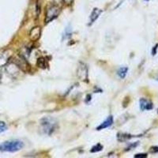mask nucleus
I'll list each match as a JSON object with an SVG mask.
<instances>
[{
	"label": "nucleus",
	"instance_id": "obj_19",
	"mask_svg": "<svg viewBox=\"0 0 158 158\" xmlns=\"http://www.w3.org/2000/svg\"><path fill=\"white\" fill-rule=\"evenodd\" d=\"M135 158H145L147 157V154L146 153H138L136 155H134Z\"/></svg>",
	"mask_w": 158,
	"mask_h": 158
},
{
	"label": "nucleus",
	"instance_id": "obj_13",
	"mask_svg": "<svg viewBox=\"0 0 158 158\" xmlns=\"http://www.w3.org/2000/svg\"><path fill=\"white\" fill-rule=\"evenodd\" d=\"M36 65H37V66H38L39 68H41V69L47 68V66H48V62H47L46 59L44 58V57H40V58L37 59V61H36Z\"/></svg>",
	"mask_w": 158,
	"mask_h": 158
},
{
	"label": "nucleus",
	"instance_id": "obj_23",
	"mask_svg": "<svg viewBox=\"0 0 158 158\" xmlns=\"http://www.w3.org/2000/svg\"><path fill=\"white\" fill-rule=\"evenodd\" d=\"M63 2H66V3H68V4H70V3H71V2H73V0H63Z\"/></svg>",
	"mask_w": 158,
	"mask_h": 158
},
{
	"label": "nucleus",
	"instance_id": "obj_17",
	"mask_svg": "<svg viewBox=\"0 0 158 158\" xmlns=\"http://www.w3.org/2000/svg\"><path fill=\"white\" fill-rule=\"evenodd\" d=\"M7 127H6V125L4 122H1L0 121V133H2L6 131Z\"/></svg>",
	"mask_w": 158,
	"mask_h": 158
},
{
	"label": "nucleus",
	"instance_id": "obj_18",
	"mask_svg": "<svg viewBox=\"0 0 158 158\" xmlns=\"http://www.w3.org/2000/svg\"><path fill=\"white\" fill-rule=\"evenodd\" d=\"M138 145V142H134V143H133V144H131L130 146H129L128 147H127V149H126V151H128V150H133L134 148H135Z\"/></svg>",
	"mask_w": 158,
	"mask_h": 158
},
{
	"label": "nucleus",
	"instance_id": "obj_3",
	"mask_svg": "<svg viewBox=\"0 0 158 158\" xmlns=\"http://www.w3.org/2000/svg\"><path fill=\"white\" fill-rule=\"evenodd\" d=\"M60 7L57 5L52 4L49 6L46 10L45 14V23H49L56 18L60 14Z\"/></svg>",
	"mask_w": 158,
	"mask_h": 158
},
{
	"label": "nucleus",
	"instance_id": "obj_24",
	"mask_svg": "<svg viewBox=\"0 0 158 158\" xmlns=\"http://www.w3.org/2000/svg\"><path fill=\"white\" fill-rule=\"evenodd\" d=\"M1 78H2V71L0 70V80H1Z\"/></svg>",
	"mask_w": 158,
	"mask_h": 158
},
{
	"label": "nucleus",
	"instance_id": "obj_11",
	"mask_svg": "<svg viewBox=\"0 0 158 158\" xmlns=\"http://www.w3.org/2000/svg\"><path fill=\"white\" fill-rule=\"evenodd\" d=\"M102 13V10H100V9H97V8H94L93 10H92V13H91V15H90V22H89V25H92V23H94V22H96V20H97V18L100 17V14Z\"/></svg>",
	"mask_w": 158,
	"mask_h": 158
},
{
	"label": "nucleus",
	"instance_id": "obj_15",
	"mask_svg": "<svg viewBox=\"0 0 158 158\" xmlns=\"http://www.w3.org/2000/svg\"><path fill=\"white\" fill-rule=\"evenodd\" d=\"M103 146L101 144H100V143H98V144L95 145L94 146H92V149H91V150H90V152L91 153H97V152H100V151H101V150H103Z\"/></svg>",
	"mask_w": 158,
	"mask_h": 158
},
{
	"label": "nucleus",
	"instance_id": "obj_7",
	"mask_svg": "<svg viewBox=\"0 0 158 158\" xmlns=\"http://www.w3.org/2000/svg\"><path fill=\"white\" fill-rule=\"evenodd\" d=\"M10 59H11V56L9 51H5L0 53V66H6L10 62Z\"/></svg>",
	"mask_w": 158,
	"mask_h": 158
},
{
	"label": "nucleus",
	"instance_id": "obj_1",
	"mask_svg": "<svg viewBox=\"0 0 158 158\" xmlns=\"http://www.w3.org/2000/svg\"><path fill=\"white\" fill-rule=\"evenodd\" d=\"M58 127V123L52 117H45L40 120V129L44 134L51 135Z\"/></svg>",
	"mask_w": 158,
	"mask_h": 158
},
{
	"label": "nucleus",
	"instance_id": "obj_5",
	"mask_svg": "<svg viewBox=\"0 0 158 158\" xmlns=\"http://www.w3.org/2000/svg\"><path fill=\"white\" fill-rule=\"evenodd\" d=\"M77 76L83 82H88V67L84 62H80L77 70Z\"/></svg>",
	"mask_w": 158,
	"mask_h": 158
},
{
	"label": "nucleus",
	"instance_id": "obj_25",
	"mask_svg": "<svg viewBox=\"0 0 158 158\" xmlns=\"http://www.w3.org/2000/svg\"><path fill=\"white\" fill-rule=\"evenodd\" d=\"M157 113H158V110H157Z\"/></svg>",
	"mask_w": 158,
	"mask_h": 158
},
{
	"label": "nucleus",
	"instance_id": "obj_2",
	"mask_svg": "<svg viewBox=\"0 0 158 158\" xmlns=\"http://www.w3.org/2000/svg\"><path fill=\"white\" fill-rule=\"evenodd\" d=\"M23 146H24V142L20 140L6 141L0 145V151L14 153L22 150Z\"/></svg>",
	"mask_w": 158,
	"mask_h": 158
},
{
	"label": "nucleus",
	"instance_id": "obj_14",
	"mask_svg": "<svg viewBox=\"0 0 158 158\" xmlns=\"http://www.w3.org/2000/svg\"><path fill=\"white\" fill-rule=\"evenodd\" d=\"M127 71H128V68L126 67V66H122L119 68L118 71H117V74L119 76L120 78H124L126 76V74H127Z\"/></svg>",
	"mask_w": 158,
	"mask_h": 158
},
{
	"label": "nucleus",
	"instance_id": "obj_9",
	"mask_svg": "<svg viewBox=\"0 0 158 158\" xmlns=\"http://www.w3.org/2000/svg\"><path fill=\"white\" fill-rule=\"evenodd\" d=\"M139 104H140V108L142 111L151 110V109L153 108V103L145 98L141 99L140 101H139Z\"/></svg>",
	"mask_w": 158,
	"mask_h": 158
},
{
	"label": "nucleus",
	"instance_id": "obj_8",
	"mask_svg": "<svg viewBox=\"0 0 158 158\" xmlns=\"http://www.w3.org/2000/svg\"><path fill=\"white\" fill-rule=\"evenodd\" d=\"M7 66H6V71H7V73H8L9 74H10V75H12V76H14V75H15V74H18V71L19 70H21L20 69H19V67H18V66H17L14 62H10V63H7Z\"/></svg>",
	"mask_w": 158,
	"mask_h": 158
},
{
	"label": "nucleus",
	"instance_id": "obj_22",
	"mask_svg": "<svg viewBox=\"0 0 158 158\" xmlns=\"http://www.w3.org/2000/svg\"><path fill=\"white\" fill-rule=\"evenodd\" d=\"M157 47H158V44H156V46L153 47V51H152L153 55H156V49H157Z\"/></svg>",
	"mask_w": 158,
	"mask_h": 158
},
{
	"label": "nucleus",
	"instance_id": "obj_21",
	"mask_svg": "<svg viewBox=\"0 0 158 158\" xmlns=\"http://www.w3.org/2000/svg\"><path fill=\"white\" fill-rule=\"evenodd\" d=\"M53 1H54V4L57 5L59 6L62 4V2H63V0H53Z\"/></svg>",
	"mask_w": 158,
	"mask_h": 158
},
{
	"label": "nucleus",
	"instance_id": "obj_20",
	"mask_svg": "<svg viewBox=\"0 0 158 158\" xmlns=\"http://www.w3.org/2000/svg\"><path fill=\"white\" fill-rule=\"evenodd\" d=\"M150 152L152 153H158V146H153V147H151L150 149Z\"/></svg>",
	"mask_w": 158,
	"mask_h": 158
},
{
	"label": "nucleus",
	"instance_id": "obj_12",
	"mask_svg": "<svg viewBox=\"0 0 158 158\" xmlns=\"http://www.w3.org/2000/svg\"><path fill=\"white\" fill-rule=\"evenodd\" d=\"M133 136L129 134H125V133H118L117 134V140L120 142H123L128 141L129 139L132 138Z\"/></svg>",
	"mask_w": 158,
	"mask_h": 158
},
{
	"label": "nucleus",
	"instance_id": "obj_6",
	"mask_svg": "<svg viewBox=\"0 0 158 158\" xmlns=\"http://www.w3.org/2000/svg\"><path fill=\"white\" fill-rule=\"evenodd\" d=\"M40 35H41V29L39 26H36L30 31L29 39L32 41H36L40 39Z\"/></svg>",
	"mask_w": 158,
	"mask_h": 158
},
{
	"label": "nucleus",
	"instance_id": "obj_10",
	"mask_svg": "<svg viewBox=\"0 0 158 158\" xmlns=\"http://www.w3.org/2000/svg\"><path fill=\"white\" fill-rule=\"evenodd\" d=\"M112 123H113V116H109L106 119L104 120L102 123H100V126H98L96 127V130H103V129L108 128V127H109L110 126H112Z\"/></svg>",
	"mask_w": 158,
	"mask_h": 158
},
{
	"label": "nucleus",
	"instance_id": "obj_16",
	"mask_svg": "<svg viewBox=\"0 0 158 158\" xmlns=\"http://www.w3.org/2000/svg\"><path fill=\"white\" fill-rule=\"evenodd\" d=\"M40 0H37V2L36 3V18H38L39 14L40 13V3L39 2Z\"/></svg>",
	"mask_w": 158,
	"mask_h": 158
},
{
	"label": "nucleus",
	"instance_id": "obj_4",
	"mask_svg": "<svg viewBox=\"0 0 158 158\" xmlns=\"http://www.w3.org/2000/svg\"><path fill=\"white\" fill-rule=\"evenodd\" d=\"M12 62H14L22 71L27 73L30 70V65L29 64L28 61H27V59L25 58L24 56H22L21 54L18 55L16 57H14L13 59Z\"/></svg>",
	"mask_w": 158,
	"mask_h": 158
}]
</instances>
